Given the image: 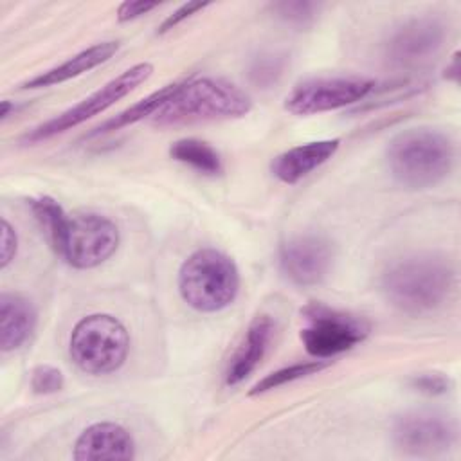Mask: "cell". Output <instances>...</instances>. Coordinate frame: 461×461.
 Segmentation results:
<instances>
[{
    "mask_svg": "<svg viewBox=\"0 0 461 461\" xmlns=\"http://www.w3.org/2000/svg\"><path fill=\"white\" fill-rule=\"evenodd\" d=\"M456 272L448 259L436 254H416L391 263L382 274L385 299L409 315H423L447 303Z\"/></svg>",
    "mask_w": 461,
    "mask_h": 461,
    "instance_id": "obj_1",
    "label": "cell"
},
{
    "mask_svg": "<svg viewBox=\"0 0 461 461\" xmlns=\"http://www.w3.org/2000/svg\"><path fill=\"white\" fill-rule=\"evenodd\" d=\"M391 176L407 189L439 184L452 169L454 144L439 130L411 128L391 139L385 149Z\"/></svg>",
    "mask_w": 461,
    "mask_h": 461,
    "instance_id": "obj_2",
    "label": "cell"
},
{
    "mask_svg": "<svg viewBox=\"0 0 461 461\" xmlns=\"http://www.w3.org/2000/svg\"><path fill=\"white\" fill-rule=\"evenodd\" d=\"M252 108L250 97L236 85L202 77L180 83L171 99L153 115L158 126L243 117Z\"/></svg>",
    "mask_w": 461,
    "mask_h": 461,
    "instance_id": "obj_3",
    "label": "cell"
},
{
    "mask_svg": "<svg viewBox=\"0 0 461 461\" xmlns=\"http://www.w3.org/2000/svg\"><path fill=\"white\" fill-rule=\"evenodd\" d=\"M238 290L236 263L216 249H200L180 267L178 292L196 312L214 313L227 308L236 299Z\"/></svg>",
    "mask_w": 461,
    "mask_h": 461,
    "instance_id": "obj_4",
    "label": "cell"
},
{
    "mask_svg": "<svg viewBox=\"0 0 461 461\" xmlns=\"http://www.w3.org/2000/svg\"><path fill=\"white\" fill-rule=\"evenodd\" d=\"M130 349V335L124 324L108 313L83 317L72 330L68 351L74 364L88 375L117 371Z\"/></svg>",
    "mask_w": 461,
    "mask_h": 461,
    "instance_id": "obj_5",
    "label": "cell"
},
{
    "mask_svg": "<svg viewBox=\"0 0 461 461\" xmlns=\"http://www.w3.org/2000/svg\"><path fill=\"white\" fill-rule=\"evenodd\" d=\"M306 326L301 330V340L315 358H330L340 355L369 333V324L357 315L330 308L321 303H312L301 310Z\"/></svg>",
    "mask_w": 461,
    "mask_h": 461,
    "instance_id": "obj_6",
    "label": "cell"
},
{
    "mask_svg": "<svg viewBox=\"0 0 461 461\" xmlns=\"http://www.w3.org/2000/svg\"><path fill=\"white\" fill-rule=\"evenodd\" d=\"M119 247L117 225L97 212L68 214L67 230L61 241V256L74 268H94L104 263Z\"/></svg>",
    "mask_w": 461,
    "mask_h": 461,
    "instance_id": "obj_7",
    "label": "cell"
},
{
    "mask_svg": "<svg viewBox=\"0 0 461 461\" xmlns=\"http://www.w3.org/2000/svg\"><path fill=\"white\" fill-rule=\"evenodd\" d=\"M153 74V65L151 63H137L130 68H126L122 74L117 77L110 79L106 85H103L99 90L74 104L72 108L65 110L63 113L45 121L43 124L36 126L31 133L25 135L27 142H38L49 137H54L58 133H63L86 119L104 112L112 104H115L119 99L133 92L139 85H142L149 76Z\"/></svg>",
    "mask_w": 461,
    "mask_h": 461,
    "instance_id": "obj_8",
    "label": "cell"
},
{
    "mask_svg": "<svg viewBox=\"0 0 461 461\" xmlns=\"http://www.w3.org/2000/svg\"><path fill=\"white\" fill-rule=\"evenodd\" d=\"M393 443L405 454L434 456L448 450L457 439L450 416L434 411H412L398 416L391 429Z\"/></svg>",
    "mask_w": 461,
    "mask_h": 461,
    "instance_id": "obj_9",
    "label": "cell"
},
{
    "mask_svg": "<svg viewBox=\"0 0 461 461\" xmlns=\"http://www.w3.org/2000/svg\"><path fill=\"white\" fill-rule=\"evenodd\" d=\"M375 81L360 77H315L297 85L285 101V108L297 115H312L344 108L364 99Z\"/></svg>",
    "mask_w": 461,
    "mask_h": 461,
    "instance_id": "obj_10",
    "label": "cell"
},
{
    "mask_svg": "<svg viewBox=\"0 0 461 461\" xmlns=\"http://www.w3.org/2000/svg\"><path fill=\"white\" fill-rule=\"evenodd\" d=\"M335 259L333 245L321 234H297L279 249V267L288 281L297 286L322 283Z\"/></svg>",
    "mask_w": 461,
    "mask_h": 461,
    "instance_id": "obj_11",
    "label": "cell"
},
{
    "mask_svg": "<svg viewBox=\"0 0 461 461\" xmlns=\"http://www.w3.org/2000/svg\"><path fill=\"white\" fill-rule=\"evenodd\" d=\"M445 25L434 16H420L402 23L385 43L387 59L400 68H416L430 61L445 43Z\"/></svg>",
    "mask_w": 461,
    "mask_h": 461,
    "instance_id": "obj_12",
    "label": "cell"
},
{
    "mask_svg": "<svg viewBox=\"0 0 461 461\" xmlns=\"http://www.w3.org/2000/svg\"><path fill=\"white\" fill-rule=\"evenodd\" d=\"M135 456L131 434L119 423L99 421L86 427L76 439L72 457L76 461H119Z\"/></svg>",
    "mask_w": 461,
    "mask_h": 461,
    "instance_id": "obj_13",
    "label": "cell"
},
{
    "mask_svg": "<svg viewBox=\"0 0 461 461\" xmlns=\"http://www.w3.org/2000/svg\"><path fill=\"white\" fill-rule=\"evenodd\" d=\"M274 331H276V324L270 315L261 313L254 317L240 346L236 348L232 358L229 360V366L225 371L227 385H238L259 366V362L263 360V357L270 348Z\"/></svg>",
    "mask_w": 461,
    "mask_h": 461,
    "instance_id": "obj_14",
    "label": "cell"
},
{
    "mask_svg": "<svg viewBox=\"0 0 461 461\" xmlns=\"http://www.w3.org/2000/svg\"><path fill=\"white\" fill-rule=\"evenodd\" d=\"M339 139H324L290 148L272 160L270 171L277 180L285 184H295L322 166L326 160H330L339 149Z\"/></svg>",
    "mask_w": 461,
    "mask_h": 461,
    "instance_id": "obj_15",
    "label": "cell"
},
{
    "mask_svg": "<svg viewBox=\"0 0 461 461\" xmlns=\"http://www.w3.org/2000/svg\"><path fill=\"white\" fill-rule=\"evenodd\" d=\"M36 328V310L22 294L0 295V348L4 353L22 348Z\"/></svg>",
    "mask_w": 461,
    "mask_h": 461,
    "instance_id": "obj_16",
    "label": "cell"
},
{
    "mask_svg": "<svg viewBox=\"0 0 461 461\" xmlns=\"http://www.w3.org/2000/svg\"><path fill=\"white\" fill-rule=\"evenodd\" d=\"M119 49V41H101L95 43L81 52H77L76 56L68 58L67 61L59 63L54 68H49L31 79H27L22 88H43V86H52V85H59L63 81H68L72 77H77L92 68H95L97 65L108 61Z\"/></svg>",
    "mask_w": 461,
    "mask_h": 461,
    "instance_id": "obj_17",
    "label": "cell"
},
{
    "mask_svg": "<svg viewBox=\"0 0 461 461\" xmlns=\"http://www.w3.org/2000/svg\"><path fill=\"white\" fill-rule=\"evenodd\" d=\"M180 86V83H171V85H166L164 88L146 95L144 99L137 101L135 104H131L130 108L122 110L121 113H117L115 117L104 121L103 124H99L90 135H101V133H110V131H115V130H121L128 124H133L148 115H155L169 99L171 95L176 92V88Z\"/></svg>",
    "mask_w": 461,
    "mask_h": 461,
    "instance_id": "obj_18",
    "label": "cell"
},
{
    "mask_svg": "<svg viewBox=\"0 0 461 461\" xmlns=\"http://www.w3.org/2000/svg\"><path fill=\"white\" fill-rule=\"evenodd\" d=\"M169 155L176 162L187 164L205 175H218L223 169L218 151L211 144L198 139H180L173 142Z\"/></svg>",
    "mask_w": 461,
    "mask_h": 461,
    "instance_id": "obj_19",
    "label": "cell"
},
{
    "mask_svg": "<svg viewBox=\"0 0 461 461\" xmlns=\"http://www.w3.org/2000/svg\"><path fill=\"white\" fill-rule=\"evenodd\" d=\"M29 205L36 216V220L40 221L43 232L47 234L54 252L59 250L65 230H67V223H68V214L61 209V205L52 200L50 196H40V198H32L29 200Z\"/></svg>",
    "mask_w": 461,
    "mask_h": 461,
    "instance_id": "obj_20",
    "label": "cell"
},
{
    "mask_svg": "<svg viewBox=\"0 0 461 461\" xmlns=\"http://www.w3.org/2000/svg\"><path fill=\"white\" fill-rule=\"evenodd\" d=\"M326 366L328 364L324 360H310V362H299V364H292V366L281 367V369L267 375L263 380H259L252 387L250 394H259V393H267V391L277 389V387H281L285 384H290L294 380L315 375V373L322 371Z\"/></svg>",
    "mask_w": 461,
    "mask_h": 461,
    "instance_id": "obj_21",
    "label": "cell"
},
{
    "mask_svg": "<svg viewBox=\"0 0 461 461\" xmlns=\"http://www.w3.org/2000/svg\"><path fill=\"white\" fill-rule=\"evenodd\" d=\"M272 11L283 22L290 25L304 27L315 20L319 5L313 2H276L272 4Z\"/></svg>",
    "mask_w": 461,
    "mask_h": 461,
    "instance_id": "obj_22",
    "label": "cell"
},
{
    "mask_svg": "<svg viewBox=\"0 0 461 461\" xmlns=\"http://www.w3.org/2000/svg\"><path fill=\"white\" fill-rule=\"evenodd\" d=\"M31 387L36 394H52L63 387V375L52 366H38L31 373Z\"/></svg>",
    "mask_w": 461,
    "mask_h": 461,
    "instance_id": "obj_23",
    "label": "cell"
},
{
    "mask_svg": "<svg viewBox=\"0 0 461 461\" xmlns=\"http://www.w3.org/2000/svg\"><path fill=\"white\" fill-rule=\"evenodd\" d=\"M412 389L425 393V394H443L450 387V380L443 375L438 373H427V375H418L411 380Z\"/></svg>",
    "mask_w": 461,
    "mask_h": 461,
    "instance_id": "obj_24",
    "label": "cell"
},
{
    "mask_svg": "<svg viewBox=\"0 0 461 461\" xmlns=\"http://www.w3.org/2000/svg\"><path fill=\"white\" fill-rule=\"evenodd\" d=\"M0 268H7V265L14 259L18 249V238L13 225L7 220H2V240H0Z\"/></svg>",
    "mask_w": 461,
    "mask_h": 461,
    "instance_id": "obj_25",
    "label": "cell"
},
{
    "mask_svg": "<svg viewBox=\"0 0 461 461\" xmlns=\"http://www.w3.org/2000/svg\"><path fill=\"white\" fill-rule=\"evenodd\" d=\"M207 5H209L207 2H187V4L180 5L176 11H173V13H171L164 22H162V25H160L158 32H167L169 29L176 27L182 20L189 18L191 14H194L196 11H202V9H203V7H207Z\"/></svg>",
    "mask_w": 461,
    "mask_h": 461,
    "instance_id": "obj_26",
    "label": "cell"
},
{
    "mask_svg": "<svg viewBox=\"0 0 461 461\" xmlns=\"http://www.w3.org/2000/svg\"><path fill=\"white\" fill-rule=\"evenodd\" d=\"M281 74V65L277 63V59L274 58H261L254 68H252V77L256 83H272L276 81V77Z\"/></svg>",
    "mask_w": 461,
    "mask_h": 461,
    "instance_id": "obj_27",
    "label": "cell"
},
{
    "mask_svg": "<svg viewBox=\"0 0 461 461\" xmlns=\"http://www.w3.org/2000/svg\"><path fill=\"white\" fill-rule=\"evenodd\" d=\"M158 4L157 2H122L117 9V18L119 22H130L135 20L146 13H149L151 9H155Z\"/></svg>",
    "mask_w": 461,
    "mask_h": 461,
    "instance_id": "obj_28",
    "label": "cell"
},
{
    "mask_svg": "<svg viewBox=\"0 0 461 461\" xmlns=\"http://www.w3.org/2000/svg\"><path fill=\"white\" fill-rule=\"evenodd\" d=\"M13 108H14V106H13V104H11V101H7V99H5V101H2V110H0V119H2V121H5V119H7V115H9V112H11V110H13Z\"/></svg>",
    "mask_w": 461,
    "mask_h": 461,
    "instance_id": "obj_29",
    "label": "cell"
}]
</instances>
